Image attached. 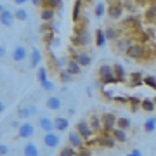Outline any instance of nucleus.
Listing matches in <instances>:
<instances>
[{"label": "nucleus", "instance_id": "1", "mask_svg": "<svg viewBox=\"0 0 156 156\" xmlns=\"http://www.w3.org/2000/svg\"><path fill=\"white\" fill-rule=\"evenodd\" d=\"M71 42L75 45H78V47H85V45L90 44V35L89 31H87V28H85V24H76V30H75V33H73L71 37Z\"/></svg>", "mask_w": 156, "mask_h": 156}, {"label": "nucleus", "instance_id": "2", "mask_svg": "<svg viewBox=\"0 0 156 156\" xmlns=\"http://www.w3.org/2000/svg\"><path fill=\"white\" fill-rule=\"evenodd\" d=\"M99 80L104 87L106 85H111V83H118L116 76H115V68L109 66V64H102L99 68Z\"/></svg>", "mask_w": 156, "mask_h": 156}, {"label": "nucleus", "instance_id": "3", "mask_svg": "<svg viewBox=\"0 0 156 156\" xmlns=\"http://www.w3.org/2000/svg\"><path fill=\"white\" fill-rule=\"evenodd\" d=\"M144 54H146V45L140 44V42H134V44L130 45V49L127 50V56L130 59H135V61L144 59Z\"/></svg>", "mask_w": 156, "mask_h": 156}, {"label": "nucleus", "instance_id": "4", "mask_svg": "<svg viewBox=\"0 0 156 156\" xmlns=\"http://www.w3.org/2000/svg\"><path fill=\"white\" fill-rule=\"evenodd\" d=\"M123 4L122 2H109L108 4V16L111 17V19H120L123 14Z\"/></svg>", "mask_w": 156, "mask_h": 156}, {"label": "nucleus", "instance_id": "5", "mask_svg": "<svg viewBox=\"0 0 156 156\" xmlns=\"http://www.w3.org/2000/svg\"><path fill=\"white\" fill-rule=\"evenodd\" d=\"M97 144H101L102 147H115L116 146V139L113 137V132L109 130H102V134H101V139L97 140Z\"/></svg>", "mask_w": 156, "mask_h": 156}, {"label": "nucleus", "instance_id": "6", "mask_svg": "<svg viewBox=\"0 0 156 156\" xmlns=\"http://www.w3.org/2000/svg\"><path fill=\"white\" fill-rule=\"evenodd\" d=\"M68 142H69V146H71V147H75V149H80V151L85 149V146H83V137L78 134L76 130L68 134Z\"/></svg>", "mask_w": 156, "mask_h": 156}, {"label": "nucleus", "instance_id": "7", "mask_svg": "<svg viewBox=\"0 0 156 156\" xmlns=\"http://www.w3.org/2000/svg\"><path fill=\"white\" fill-rule=\"evenodd\" d=\"M76 132L82 135L83 139H90V137L94 135V130H92V127H90V123L85 122V120H82V122L76 123Z\"/></svg>", "mask_w": 156, "mask_h": 156}, {"label": "nucleus", "instance_id": "8", "mask_svg": "<svg viewBox=\"0 0 156 156\" xmlns=\"http://www.w3.org/2000/svg\"><path fill=\"white\" fill-rule=\"evenodd\" d=\"M26 57H28V50H26L24 45H16V47L12 49V61L14 62L26 61Z\"/></svg>", "mask_w": 156, "mask_h": 156}, {"label": "nucleus", "instance_id": "9", "mask_svg": "<svg viewBox=\"0 0 156 156\" xmlns=\"http://www.w3.org/2000/svg\"><path fill=\"white\" fill-rule=\"evenodd\" d=\"M16 21V16H14V12L5 9V7H2L0 9V23L4 24V26H12Z\"/></svg>", "mask_w": 156, "mask_h": 156}, {"label": "nucleus", "instance_id": "10", "mask_svg": "<svg viewBox=\"0 0 156 156\" xmlns=\"http://www.w3.org/2000/svg\"><path fill=\"white\" fill-rule=\"evenodd\" d=\"M118 123V118L113 115V113H106L104 116H102V125H104V130H109V132H113L115 130V127H116Z\"/></svg>", "mask_w": 156, "mask_h": 156}, {"label": "nucleus", "instance_id": "11", "mask_svg": "<svg viewBox=\"0 0 156 156\" xmlns=\"http://www.w3.org/2000/svg\"><path fill=\"white\" fill-rule=\"evenodd\" d=\"M17 134H19L21 139H28V137H31V135L35 134V127L30 122H24V123H21V127H19V130H17Z\"/></svg>", "mask_w": 156, "mask_h": 156}, {"label": "nucleus", "instance_id": "12", "mask_svg": "<svg viewBox=\"0 0 156 156\" xmlns=\"http://www.w3.org/2000/svg\"><path fill=\"white\" fill-rule=\"evenodd\" d=\"M44 144L47 147H57V146L61 144V137L54 132H49V134L44 135Z\"/></svg>", "mask_w": 156, "mask_h": 156}, {"label": "nucleus", "instance_id": "13", "mask_svg": "<svg viewBox=\"0 0 156 156\" xmlns=\"http://www.w3.org/2000/svg\"><path fill=\"white\" fill-rule=\"evenodd\" d=\"M68 127H69V120L64 116H57L54 118V130L56 132H66Z\"/></svg>", "mask_w": 156, "mask_h": 156}, {"label": "nucleus", "instance_id": "14", "mask_svg": "<svg viewBox=\"0 0 156 156\" xmlns=\"http://www.w3.org/2000/svg\"><path fill=\"white\" fill-rule=\"evenodd\" d=\"M132 44H134V42L130 40V37H120V38L116 40V50L127 54V50L130 49V45H132Z\"/></svg>", "mask_w": 156, "mask_h": 156}, {"label": "nucleus", "instance_id": "15", "mask_svg": "<svg viewBox=\"0 0 156 156\" xmlns=\"http://www.w3.org/2000/svg\"><path fill=\"white\" fill-rule=\"evenodd\" d=\"M66 71L71 75V76H76V75H80V71H82V66L78 64V61H75V59H68L66 61Z\"/></svg>", "mask_w": 156, "mask_h": 156}, {"label": "nucleus", "instance_id": "16", "mask_svg": "<svg viewBox=\"0 0 156 156\" xmlns=\"http://www.w3.org/2000/svg\"><path fill=\"white\" fill-rule=\"evenodd\" d=\"M38 127L44 130V132H54V120H50V118H47V116H42L38 120Z\"/></svg>", "mask_w": 156, "mask_h": 156}, {"label": "nucleus", "instance_id": "17", "mask_svg": "<svg viewBox=\"0 0 156 156\" xmlns=\"http://www.w3.org/2000/svg\"><path fill=\"white\" fill-rule=\"evenodd\" d=\"M144 17H146V21L151 23V24H154L156 23V2H151L149 4V7L146 9Z\"/></svg>", "mask_w": 156, "mask_h": 156}, {"label": "nucleus", "instance_id": "18", "mask_svg": "<svg viewBox=\"0 0 156 156\" xmlns=\"http://www.w3.org/2000/svg\"><path fill=\"white\" fill-rule=\"evenodd\" d=\"M40 61H42V54L38 49H31L30 52V68H38Z\"/></svg>", "mask_w": 156, "mask_h": 156}, {"label": "nucleus", "instance_id": "19", "mask_svg": "<svg viewBox=\"0 0 156 156\" xmlns=\"http://www.w3.org/2000/svg\"><path fill=\"white\" fill-rule=\"evenodd\" d=\"M89 123H90V127H92V130H94V132H97V134H99L101 130L104 128V125H102V118L97 116V115H92V116H90V120H89Z\"/></svg>", "mask_w": 156, "mask_h": 156}, {"label": "nucleus", "instance_id": "20", "mask_svg": "<svg viewBox=\"0 0 156 156\" xmlns=\"http://www.w3.org/2000/svg\"><path fill=\"white\" fill-rule=\"evenodd\" d=\"M35 113H37V108L35 106H19V109H17L19 118H26V120H28L31 115H35Z\"/></svg>", "mask_w": 156, "mask_h": 156}, {"label": "nucleus", "instance_id": "21", "mask_svg": "<svg viewBox=\"0 0 156 156\" xmlns=\"http://www.w3.org/2000/svg\"><path fill=\"white\" fill-rule=\"evenodd\" d=\"M45 106L52 109V111H57V109H61V99L56 97V95H50L49 99L45 101Z\"/></svg>", "mask_w": 156, "mask_h": 156}, {"label": "nucleus", "instance_id": "22", "mask_svg": "<svg viewBox=\"0 0 156 156\" xmlns=\"http://www.w3.org/2000/svg\"><path fill=\"white\" fill-rule=\"evenodd\" d=\"M144 59L146 61H154L156 59V44L149 42L146 45V54H144Z\"/></svg>", "mask_w": 156, "mask_h": 156}, {"label": "nucleus", "instance_id": "23", "mask_svg": "<svg viewBox=\"0 0 156 156\" xmlns=\"http://www.w3.org/2000/svg\"><path fill=\"white\" fill-rule=\"evenodd\" d=\"M75 61H78V64H80V66H90V62H92V57H90L89 54H87V52L80 50Z\"/></svg>", "mask_w": 156, "mask_h": 156}, {"label": "nucleus", "instance_id": "24", "mask_svg": "<svg viewBox=\"0 0 156 156\" xmlns=\"http://www.w3.org/2000/svg\"><path fill=\"white\" fill-rule=\"evenodd\" d=\"M23 154L24 156H40V153H38V147L33 142H26L24 149H23Z\"/></svg>", "mask_w": 156, "mask_h": 156}, {"label": "nucleus", "instance_id": "25", "mask_svg": "<svg viewBox=\"0 0 156 156\" xmlns=\"http://www.w3.org/2000/svg\"><path fill=\"white\" fill-rule=\"evenodd\" d=\"M115 76H116L118 83H123L125 82V76H127V73H125V68L122 66V64H115Z\"/></svg>", "mask_w": 156, "mask_h": 156}, {"label": "nucleus", "instance_id": "26", "mask_svg": "<svg viewBox=\"0 0 156 156\" xmlns=\"http://www.w3.org/2000/svg\"><path fill=\"white\" fill-rule=\"evenodd\" d=\"M106 42H108V38H106V33H104V30H97L95 31V45L97 47H104L106 45Z\"/></svg>", "mask_w": 156, "mask_h": 156}, {"label": "nucleus", "instance_id": "27", "mask_svg": "<svg viewBox=\"0 0 156 156\" xmlns=\"http://www.w3.org/2000/svg\"><path fill=\"white\" fill-rule=\"evenodd\" d=\"M108 12V5L102 2V0H99L97 4H95V9H94V14H95V17H102L104 14Z\"/></svg>", "mask_w": 156, "mask_h": 156}, {"label": "nucleus", "instance_id": "28", "mask_svg": "<svg viewBox=\"0 0 156 156\" xmlns=\"http://www.w3.org/2000/svg\"><path fill=\"white\" fill-rule=\"evenodd\" d=\"M142 83H144V78H142L140 73H132L130 75V82H128L130 87H137V85H142Z\"/></svg>", "mask_w": 156, "mask_h": 156}, {"label": "nucleus", "instance_id": "29", "mask_svg": "<svg viewBox=\"0 0 156 156\" xmlns=\"http://www.w3.org/2000/svg\"><path fill=\"white\" fill-rule=\"evenodd\" d=\"M40 19L44 23L54 21V11H50V9H42V11H40Z\"/></svg>", "mask_w": 156, "mask_h": 156}, {"label": "nucleus", "instance_id": "30", "mask_svg": "<svg viewBox=\"0 0 156 156\" xmlns=\"http://www.w3.org/2000/svg\"><path fill=\"white\" fill-rule=\"evenodd\" d=\"M113 137L116 139V142H127V132L122 128H115L113 130Z\"/></svg>", "mask_w": 156, "mask_h": 156}, {"label": "nucleus", "instance_id": "31", "mask_svg": "<svg viewBox=\"0 0 156 156\" xmlns=\"http://www.w3.org/2000/svg\"><path fill=\"white\" fill-rule=\"evenodd\" d=\"M80 12H82V2L76 0V2H75V5H73V21H75V23L80 21Z\"/></svg>", "mask_w": 156, "mask_h": 156}, {"label": "nucleus", "instance_id": "32", "mask_svg": "<svg viewBox=\"0 0 156 156\" xmlns=\"http://www.w3.org/2000/svg\"><path fill=\"white\" fill-rule=\"evenodd\" d=\"M142 109H144V111H147V113H151V111H154L156 109V104H154V101L153 99H144L142 101Z\"/></svg>", "mask_w": 156, "mask_h": 156}, {"label": "nucleus", "instance_id": "33", "mask_svg": "<svg viewBox=\"0 0 156 156\" xmlns=\"http://www.w3.org/2000/svg\"><path fill=\"white\" fill-rule=\"evenodd\" d=\"M144 130L146 132H154L156 130V118H147V120H146L144 122Z\"/></svg>", "mask_w": 156, "mask_h": 156}, {"label": "nucleus", "instance_id": "34", "mask_svg": "<svg viewBox=\"0 0 156 156\" xmlns=\"http://www.w3.org/2000/svg\"><path fill=\"white\" fill-rule=\"evenodd\" d=\"M104 33H106L108 40H118V37H120V33H118L115 28H111V26H108V28L104 30Z\"/></svg>", "mask_w": 156, "mask_h": 156}, {"label": "nucleus", "instance_id": "35", "mask_svg": "<svg viewBox=\"0 0 156 156\" xmlns=\"http://www.w3.org/2000/svg\"><path fill=\"white\" fill-rule=\"evenodd\" d=\"M59 156H78V153H76V149H75V147L66 146V147H62V149L59 151Z\"/></svg>", "mask_w": 156, "mask_h": 156}, {"label": "nucleus", "instance_id": "36", "mask_svg": "<svg viewBox=\"0 0 156 156\" xmlns=\"http://www.w3.org/2000/svg\"><path fill=\"white\" fill-rule=\"evenodd\" d=\"M130 120H128L127 116H123V118H118V123H116V127L118 128H122V130H125L127 132V128H130Z\"/></svg>", "mask_w": 156, "mask_h": 156}, {"label": "nucleus", "instance_id": "37", "mask_svg": "<svg viewBox=\"0 0 156 156\" xmlns=\"http://www.w3.org/2000/svg\"><path fill=\"white\" fill-rule=\"evenodd\" d=\"M122 4H123V9H127V11H130V12H135L137 7H139V4H137V2H132V0H123Z\"/></svg>", "mask_w": 156, "mask_h": 156}, {"label": "nucleus", "instance_id": "38", "mask_svg": "<svg viewBox=\"0 0 156 156\" xmlns=\"http://www.w3.org/2000/svg\"><path fill=\"white\" fill-rule=\"evenodd\" d=\"M37 78H38L40 83L47 82V80H49V78H47V68H45V66H40L38 71H37Z\"/></svg>", "mask_w": 156, "mask_h": 156}, {"label": "nucleus", "instance_id": "39", "mask_svg": "<svg viewBox=\"0 0 156 156\" xmlns=\"http://www.w3.org/2000/svg\"><path fill=\"white\" fill-rule=\"evenodd\" d=\"M128 102L132 104V111H137V109L142 106V101H140L139 97H134V95H130V97H128Z\"/></svg>", "mask_w": 156, "mask_h": 156}, {"label": "nucleus", "instance_id": "40", "mask_svg": "<svg viewBox=\"0 0 156 156\" xmlns=\"http://www.w3.org/2000/svg\"><path fill=\"white\" fill-rule=\"evenodd\" d=\"M40 31H42L44 35L54 33V24H52V23H44V24L40 26Z\"/></svg>", "mask_w": 156, "mask_h": 156}, {"label": "nucleus", "instance_id": "41", "mask_svg": "<svg viewBox=\"0 0 156 156\" xmlns=\"http://www.w3.org/2000/svg\"><path fill=\"white\" fill-rule=\"evenodd\" d=\"M14 16H16V19H19V21H26V19H28V12L24 11V9H16V11H14Z\"/></svg>", "mask_w": 156, "mask_h": 156}, {"label": "nucleus", "instance_id": "42", "mask_svg": "<svg viewBox=\"0 0 156 156\" xmlns=\"http://www.w3.org/2000/svg\"><path fill=\"white\" fill-rule=\"evenodd\" d=\"M144 83L147 85V87H151L153 90H156V76H153V75L146 76V78H144Z\"/></svg>", "mask_w": 156, "mask_h": 156}, {"label": "nucleus", "instance_id": "43", "mask_svg": "<svg viewBox=\"0 0 156 156\" xmlns=\"http://www.w3.org/2000/svg\"><path fill=\"white\" fill-rule=\"evenodd\" d=\"M102 95H104L106 99H115V97H116V95H115V90H113V89H106V87L102 89Z\"/></svg>", "mask_w": 156, "mask_h": 156}, {"label": "nucleus", "instance_id": "44", "mask_svg": "<svg viewBox=\"0 0 156 156\" xmlns=\"http://www.w3.org/2000/svg\"><path fill=\"white\" fill-rule=\"evenodd\" d=\"M71 80H73V76L66 71V69H64V71H61V82H64V83H66V82H71Z\"/></svg>", "mask_w": 156, "mask_h": 156}, {"label": "nucleus", "instance_id": "45", "mask_svg": "<svg viewBox=\"0 0 156 156\" xmlns=\"http://www.w3.org/2000/svg\"><path fill=\"white\" fill-rule=\"evenodd\" d=\"M40 85H42L44 90H54V83H52L50 80H47V82H44V83H40Z\"/></svg>", "mask_w": 156, "mask_h": 156}, {"label": "nucleus", "instance_id": "46", "mask_svg": "<svg viewBox=\"0 0 156 156\" xmlns=\"http://www.w3.org/2000/svg\"><path fill=\"white\" fill-rule=\"evenodd\" d=\"M115 102H118V104H127V102H128V97H123V95H116V97H115Z\"/></svg>", "mask_w": 156, "mask_h": 156}, {"label": "nucleus", "instance_id": "47", "mask_svg": "<svg viewBox=\"0 0 156 156\" xmlns=\"http://www.w3.org/2000/svg\"><path fill=\"white\" fill-rule=\"evenodd\" d=\"M7 153H9V146L2 144V146H0V156H5Z\"/></svg>", "mask_w": 156, "mask_h": 156}, {"label": "nucleus", "instance_id": "48", "mask_svg": "<svg viewBox=\"0 0 156 156\" xmlns=\"http://www.w3.org/2000/svg\"><path fill=\"white\" fill-rule=\"evenodd\" d=\"M78 156H90V149H82V151H78Z\"/></svg>", "mask_w": 156, "mask_h": 156}, {"label": "nucleus", "instance_id": "49", "mask_svg": "<svg viewBox=\"0 0 156 156\" xmlns=\"http://www.w3.org/2000/svg\"><path fill=\"white\" fill-rule=\"evenodd\" d=\"M128 156H142V153H140L139 149H134L132 153H130V154H128Z\"/></svg>", "mask_w": 156, "mask_h": 156}, {"label": "nucleus", "instance_id": "50", "mask_svg": "<svg viewBox=\"0 0 156 156\" xmlns=\"http://www.w3.org/2000/svg\"><path fill=\"white\" fill-rule=\"evenodd\" d=\"M5 52H7V49H5V45H0V56L4 57V56H5Z\"/></svg>", "mask_w": 156, "mask_h": 156}, {"label": "nucleus", "instance_id": "51", "mask_svg": "<svg viewBox=\"0 0 156 156\" xmlns=\"http://www.w3.org/2000/svg\"><path fill=\"white\" fill-rule=\"evenodd\" d=\"M0 111H5V102H0Z\"/></svg>", "mask_w": 156, "mask_h": 156}, {"label": "nucleus", "instance_id": "52", "mask_svg": "<svg viewBox=\"0 0 156 156\" xmlns=\"http://www.w3.org/2000/svg\"><path fill=\"white\" fill-rule=\"evenodd\" d=\"M14 2H16L17 5H23V4H24V2H26V0H14Z\"/></svg>", "mask_w": 156, "mask_h": 156}, {"label": "nucleus", "instance_id": "53", "mask_svg": "<svg viewBox=\"0 0 156 156\" xmlns=\"http://www.w3.org/2000/svg\"><path fill=\"white\" fill-rule=\"evenodd\" d=\"M153 101H154V104H156V97H154V99H153Z\"/></svg>", "mask_w": 156, "mask_h": 156}]
</instances>
